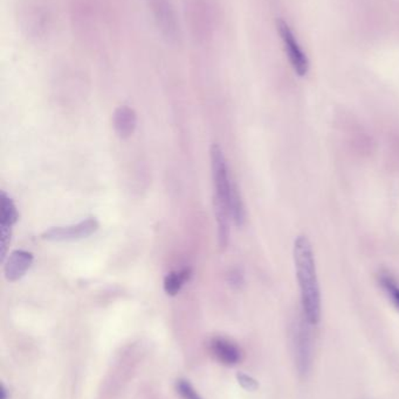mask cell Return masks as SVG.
Segmentation results:
<instances>
[{
	"mask_svg": "<svg viewBox=\"0 0 399 399\" xmlns=\"http://www.w3.org/2000/svg\"><path fill=\"white\" fill-rule=\"evenodd\" d=\"M98 222L96 218H87L78 225L68 227H57L42 234V239L51 242H71L87 239L98 232Z\"/></svg>",
	"mask_w": 399,
	"mask_h": 399,
	"instance_id": "277c9868",
	"label": "cell"
},
{
	"mask_svg": "<svg viewBox=\"0 0 399 399\" xmlns=\"http://www.w3.org/2000/svg\"><path fill=\"white\" fill-rule=\"evenodd\" d=\"M238 382L241 384L245 390L248 391H255L258 389V382L253 377L246 375L244 373H238L237 375Z\"/></svg>",
	"mask_w": 399,
	"mask_h": 399,
	"instance_id": "4fadbf2b",
	"label": "cell"
},
{
	"mask_svg": "<svg viewBox=\"0 0 399 399\" xmlns=\"http://www.w3.org/2000/svg\"><path fill=\"white\" fill-rule=\"evenodd\" d=\"M33 263V255L31 252L25 250H14L8 256L6 264H5V278L8 282H17L23 278L26 272L31 268Z\"/></svg>",
	"mask_w": 399,
	"mask_h": 399,
	"instance_id": "8992f818",
	"label": "cell"
},
{
	"mask_svg": "<svg viewBox=\"0 0 399 399\" xmlns=\"http://www.w3.org/2000/svg\"><path fill=\"white\" fill-rule=\"evenodd\" d=\"M230 282L231 284L234 286L241 285V282H243V280H241V273H238V272L232 273V275H231Z\"/></svg>",
	"mask_w": 399,
	"mask_h": 399,
	"instance_id": "5bb4252c",
	"label": "cell"
},
{
	"mask_svg": "<svg viewBox=\"0 0 399 399\" xmlns=\"http://www.w3.org/2000/svg\"><path fill=\"white\" fill-rule=\"evenodd\" d=\"M17 207L12 198L1 191L0 196V236H1V259L6 257L7 246L10 244L11 229L18 221Z\"/></svg>",
	"mask_w": 399,
	"mask_h": 399,
	"instance_id": "5b68a950",
	"label": "cell"
},
{
	"mask_svg": "<svg viewBox=\"0 0 399 399\" xmlns=\"http://www.w3.org/2000/svg\"><path fill=\"white\" fill-rule=\"evenodd\" d=\"M156 20L158 23L163 32L170 39L177 37L176 18L173 14V7L170 6L168 0H151Z\"/></svg>",
	"mask_w": 399,
	"mask_h": 399,
	"instance_id": "52a82bcc",
	"label": "cell"
},
{
	"mask_svg": "<svg viewBox=\"0 0 399 399\" xmlns=\"http://www.w3.org/2000/svg\"><path fill=\"white\" fill-rule=\"evenodd\" d=\"M277 28L280 34L281 40L284 42V51L287 53L291 67L299 76L303 78L309 71V60L307 55L302 51L301 46L296 40L293 30L286 21L279 19L277 21Z\"/></svg>",
	"mask_w": 399,
	"mask_h": 399,
	"instance_id": "3957f363",
	"label": "cell"
},
{
	"mask_svg": "<svg viewBox=\"0 0 399 399\" xmlns=\"http://www.w3.org/2000/svg\"><path fill=\"white\" fill-rule=\"evenodd\" d=\"M177 390L180 393V396L184 399H202L200 395L197 393L196 390L193 389L192 386L187 381H178L177 383Z\"/></svg>",
	"mask_w": 399,
	"mask_h": 399,
	"instance_id": "7c38bea8",
	"label": "cell"
},
{
	"mask_svg": "<svg viewBox=\"0 0 399 399\" xmlns=\"http://www.w3.org/2000/svg\"><path fill=\"white\" fill-rule=\"evenodd\" d=\"M293 255L301 292L302 314L311 325H318L321 319V291L314 251L306 236H298L295 239Z\"/></svg>",
	"mask_w": 399,
	"mask_h": 399,
	"instance_id": "6da1fadb",
	"label": "cell"
},
{
	"mask_svg": "<svg viewBox=\"0 0 399 399\" xmlns=\"http://www.w3.org/2000/svg\"><path fill=\"white\" fill-rule=\"evenodd\" d=\"M191 271L184 268L182 271L171 272L164 279V291L169 295H176L180 292L184 284L189 280Z\"/></svg>",
	"mask_w": 399,
	"mask_h": 399,
	"instance_id": "8fae6325",
	"label": "cell"
},
{
	"mask_svg": "<svg viewBox=\"0 0 399 399\" xmlns=\"http://www.w3.org/2000/svg\"><path fill=\"white\" fill-rule=\"evenodd\" d=\"M311 323L303 314L293 326V347H294L295 364L299 374L306 376L309 374L313 363V335Z\"/></svg>",
	"mask_w": 399,
	"mask_h": 399,
	"instance_id": "7a4b0ae2",
	"label": "cell"
},
{
	"mask_svg": "<svg viewBox=\"0 0 399 399\" xmlns=\"http://www.w3.org/2000/svg\"><path fill=\"white\" fill-rule=\"evenodd\" d=\"M211 352L216 359L226 366H234L241 359V349L236 343L224 338H216L211 343Z\"/></svg>",
	"mask_w": 399,
	"mask_h": 399,
	"instance_id": "ba28073f",
	"label": "cell"
},
{
	"mask_svg": "<svg viewBox=\"0 0 399 399\" xmlns=\"http://www.w3.org/2000/svg\"><path fill=\"white\" fill-rule=\"evenodd\" d=\"M112 121L117 136L122 139H127L135 131L137 116L134 109L122 105L116 109Z\"/></svg>",
	"mask_w": 399,
	"mask_h": 399,
	"instance_id": "9c48e42d",
	"label": "cell"
},
{
	"mask_svg": "<svg viewBox=\"0 0 399 399\" xmlns=\"http://www.w3.org/2000/svg\"><path fill=\"white\" fill-rule=\"evenodd\" d=\"M0 393H1V398L0 399H8V397H7V390L5 386H1V391Z\"/></svg>",
	"mask_w": 399,
	"mask_h": 399,
	"instance_id": "9a60e30c",
	"label": "cell"
},
{
	"mask_svg": "<svg viewBox=\"0 0 399 399\" xmlns=\"http://www.w3.org/2000/svg\"><path fill=\"white\" fill-rule=\"evenodd\" d=\"M377 280L384 293L388 295L391 304L399 311V282H397V279L389 271L382 270L377 275Z\"/></svg>",
	"mask_w": 399,
	"mask_h": 399,
	"instance_id": "30bf717a",
	"label": "cell"
}]
</instances>
